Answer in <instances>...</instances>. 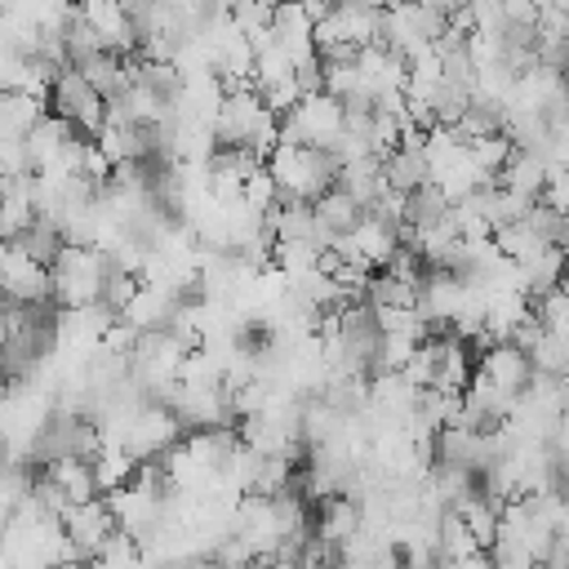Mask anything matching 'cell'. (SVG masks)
I'll use <instances>...</instances> for the list:
<instances>
[{
    "label": "cell",
    "instance_id": "obj_1",
    "mask_svg": "<svg viewBox=\"0 0 569 569\" xmlns=\"http://www.w3.org/2000/svg\"><path fill=\"white\" fill-rule=\"evenodd\" d=\"M267 169L280 187L284 200H307L316 204L320 196H329L342 178V156L338 151H320V147H293V142H280L271 156H267Z\"/></svg>",
    "mask_w": 569,
    "mask_h": 569
},
{
    "label": "cell",
    "instance_id": "obj_2",
    "mask_svg": "<svg viewBox=\"0 0 569 569\" xmlns=\"http://www.w3.org/2000/svg\"><path fill=\"white\" fill-rule=\"evenodd\" d=\"M342 138H347V107L333 93H311L280 120V142H293V147L338 151Z\"/></svg>",
    "mask_w": 569,
    "mask_h": 569
},
{
    "label": "cell",
    "instance_id": "obj_3",
    "mask_svg": "<svg viewBox=\"0 0 569 569\" xmlns=\"http://www.w3.org/2000/svg\"><path fill=\"white\" fill-rule=\"evenodd\" d=\"M49 116H58V120H67L71 129H84V133H102L107 129V98L76 71V67H67V71H58V80L49 84Z\"/></svg>",
    "mask_w": 569,
    "mask_h": 569
},
{
    "label": "cell",
    "instance_id": "obj_4",
    "mask_svg": "<svg viewBox=\"0 0 569 569\" xmlns=\"http://www.w3.org/2000/svg\"><path fill=\"white\" fill-rule=\"evenodd\" d=\"M58 520H62V533H67V542L76 547L80 565H89V560L120 533V520H116V511H111L107 498L84 502V507H67Z\"/></svg>",
    "mask_w": 569,
    "mask_h": 569
},
{
    "label": "cell",
    "instance_id": "obj_5",
    "mask_svg": "<svg viewBox=\"0 0 569 569\" xmlns=\"http://www.w3.org/2000/svg\"><path fill=\"white\" fill-rule=\"evenodd\" d=\"M0 276H4V298L9 302H18V307H44V302H53V271L44 262H36L31 253H22L18 244H4Z\"/></svg>",
    "mask_w": 569,
    "mask_h": 569
},
{
    "label": "cell",
    "instance_id": "obj_6",
    "mask_svg": "<svg viewBox=\"0 0 569 569\" xmlns=\"http://www.w3.org/2000/svg\"><path fill=\"white\" fill-rule=\"evenodd\" d=\"M67 507H84V502H98L102 485H98V471H93V458H62V462H49L44 476H40Z\"/></svg>",
    "mask_w": 569,
    "mask_h": 569
},
{
    "label": "cell",
    "instance_id": "obj_7",
    "mask_svg": "<svg viewBox=\"0 0 569 569\" xmlns=\"http://www.w3.org/2000/svg\"><path fill=\"white\" fill-rule=\"evenodd\" d=\"M489 382H498V387H507V391H516V396H525L529 391V382H533V356L529 351H520L516 342H502V347H489L485 356H480V365H476Z\"/></svg>",
    "mask_w": 569,
    "mask_h": 569
},
{
    "label": "cell",
    "instance_id": "obj_8",
    "mask_svg": "<svg viewBox=\"0 0 569 569\" xmlns=\"http://www.w3.org/2000/svg\"><path fill=\"white\" fill-rule=\"evenodd\" d=\"M547 173H551V164L538 156V151H516L511 156V164L502 169V178H498V187H507L511 196H520V200H542V187H547Z\"/></svg>",
    "mask_w": 569,
    "mask_h": 569
},
{
    "label": "cell",
    "instance_id": "obj_9",
    "mask_svg": "<svg viewBox=\"0 0 569 569\" xmlns=\"http://www.w3.org/2000/svg\"><path fill=\"white\" fill-rule=\"evenodd\" d=\"M44 107H49V98H36V93H4V102H0V116H4L0 133L27 142V133L49 116Z\"/></svg>",
    "mask_w": 569,
    "mask_h": 569
},
{
    "label": "cell",
    "instance_id": "obj_10",
    "mask_svg": "<svg viewBox=\"0 0 569 569\" xmlns=\"http://www.w3.org/2000/svg\"><path fill=\"white\" fill-rule=\"evenodd\" d=\"M449 213H453V204H449V196L436 182H427V187L405 196V227L409 231H422V227H431V222H440Z\"/></svg>",
    "mask_w": 569,
    "mask_h": 569
},
{
    "label": "cell",
    "instance_id": "obj_11",
    "mask_svg": "<svg viewBox=\"0 0 569 569\" xmlns=\"http://www.w3.org/2000/svg\"><path fill=\"white\" fill-rule=\"evenodd\" d=\"M471 147V160L480 164V173L485 178H502V169L511 164V156H516V142L507 138V133H489V138H476V142H467Z\"/></svg>",
    "mask_w": 569,
    "mask_h": 569
}]
</instances>
